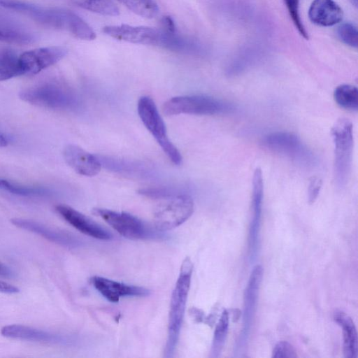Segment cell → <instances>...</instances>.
I'll use <instances>...</instances> for the list:
<instances>
[{
    "instance_id": "6da1fadb",
    "label": "cell",
    "mask_w": 358,
    "mask_h": 358,
    "mask_svg": "<svg viewBox=\"0 0 358 358\" xmlns=\"http://www.w3.org/2000/svg\"><path fill=\"white\" fill-rule=\"evenodd\" d=\"M0 6L27 15L44 27L66 30L72 35L82 24V18L69 10L44 8L20 0H0Z\"/></svg>"
},
{
    "instance_id": "7a4b0ae2",
    "label": "cell",
    "mask_w": 358,
    "mask_h": 358,
    "mask_svg": "<svg viewBox=\"0 0 358 358\" xmlns=\"http://www.w3.org/2000/svg\"><path fill=\"white\" fill-rule=\"evenodd\" d=\"M192 263L186 258L172 292L169 315L168 338L165 356L172 357L178 340L185 313L192 273Z\"/></svg>"
},
{
    "instance_id": "3957f363",
    "label": "cell",
    "mask_w": 358,
    "mask_h": 358,
    "mask_svg": "<svg viewBox=\"0 0 358 358\" xmlns=\"http://www.w3.org/2000/svg\"><path fill=\"white\" fill-rule=\"evenodd\" d=\"M234 109V106L227 101L203 94L173 97L166 101L162 107L163 113L166 115H214L229 113Z\"/></svg>"
},
{
    "instance_id": "277c9868",
    "label": "cell",
    "mask_w": 358,
    "mask_h": 358,
    "mask_svg": "<svg viewBox=\"0 0 358 358\" xmlns=\"http://www.w3.org/2000/svg\"><path fill=\"white\" fill-rule=\"evenodd\" d=\"M334 144V172L335 182L341 187L348 182L353 150V127L347 119L336 122L331 129Z\"/></svg>"
},
{
    "instance_id": "5b68a950",
    "label": "cell",
    "mask_w": 358,
    "mask_h": 358,
    "mask_svg": "<svg viewBox=\"0 0 358 358\" xmlns=\"http://www.w3.org/2000/svg\"><path fill=\"white\" fill-rule=\"evenodd\" d=\"M137 110L143 124L164 153L174 164L180 165L182 163V156L168 138L165 124L155 101L147 96L141 97L138 101Z\"/></svg>"
},
{
    "instance_id": "8992f818",
    "label": "cell",
    "mask_w": 358,
    "mask_h": 358,
    "mask_svg": "<svg viewBox=\"0 0 358 358\" xmlns=\"http://www.w3.org/2000/svg\"><path fill=\"white\" fill-rule=\"evenodd\" d=\"M266 150L303 166L315 164V158L311 150L296 134L289 131H275L266 134L262 140Z\"/></svg>"
},
{
    "instance_id": "52a82bcc",
    "label": "cell",
    "mask_w": 358,
    "mask_h": 358,
    "mask_svg": "<svg viewBox=\"0 0 358 358\" xmlns=\"http://www.w3.org/2000/svg\"><path fill=\"white\" fill-rule=\"evenodd\" d=\"M20 98L25 102L51 109H66L76 103L72 93L53 83H46L22 90Z\"/></svg>"
},
{
    "instance_id": "ba28073f",
    "label": "cell",
    "mask_w": 358,
    "mask_h": 358,
    "mask_svg": "<svg viewBox=\"0 0 358 358\" xmlns=\"http://www.w3.org/2000/svg\"><path fill=\"white\" fill-rule=\"evenodd\" d=\"M194 211V202L187 194H177L159 204L153 213L155 227L159 231L174 229L185 222Z\"/></svg>"
},
{
    "instance_id": "9c48e42d",
    "label": "cell",
    "mask_w": 358,
    "mask_h": 358,
    "mask_svg": "<svg viewBox=\"0 0 358 358\" xmlns=\"http://www.w3.org/2000/svg\"><path fill=\"white\" fill-rule=\"evenodd\" d=\"M93 212L125 238L143 239L152 235L149 227L141 220L128 213L105 208H95Z\"/></svg>"
},
{
    "instance_id": "30bf717a",
    "label": "cell",
    "mask_w": 358,
    "mask_h": 358,
    "mask_svg": "<svg viewBox=\"0 0 358 358\" xmlns=\"http://www.w3.org/2000/svg\"><path fill=\"white\" fill-rule=\"evenodd\" d=\"M103 32L113 38L141 45L161 47L163 40L161 29L143 26L108 25L103 28Z\"/></svg>"
},
{
    "instance_id": "8fae6325",
    "label": "cell",
    "mask_w": 358,
    "mask_h": 358,
    "mask_svg": "<svg viewBox=\"0 0 358 358\" xmlns=\"http://www.w3.org/2000/svg\"><path fill=\"white\" fill-rule=\"evenodd\" d=\"M67 50L61 46L34 49L19 56L22 75H35L61 60Z\"/></svg>"
},
{
    "instance_id": "7c38bea8",
    "label": "cell",
    "mask_w": 358,
    "mask_h": 358,
    "mask_svg": "<svg viewBox=\"0 0 358 358\" xmlns=\"http://www.w3.org/2000/svg\"><path fill=\"white\" fill-rule=\"evenodd\" d=\"M55 210L71 226L81 233L100 240H110L112 234L87 216L66 205H57Z\"/></svg>"
},
{
    "instance_id": "4fadbf2b",
    "label": "cell",
    "mask_w": 358,
    "mask_h": 358,
    "mask_svg": "<svg viewBox=\"0 0 358 358\" xmlns=\"http://www.w3.org/2000/svg\"><path fill=\"white\" fill-rule=\"evenodd\" d=\"M66 163L77 173L94 176L99 173L101 162L97 156L73 144L67 145L63 151Z\"/></svg>"
},
{
    "instance_id": "5bb4252c",
    "label": "cell",
    "mask_w": 358,
    "mask_h": 358,
    "mask_svg": "<svg viewBox=\"0 0 358 358\" xmlns=\"http://www.w3.org/2000/svg\"><path fill=\"white\" fill-rule=\"evenodd\" d=\"M91 281L103 297L114 303L118 302L122 296H145L149 293L143 287L124 284L100 276H94Z\"/></svg>"
},
{
    "instance_id": "9a60e30c",
    "label": "cell",
    "mask_w": 358,
    "mask_h": 358,
    "mask_svg": "<svg viewBox=\"0 0 358 358\" xmlns=\"http://www.w3.org/2000/svg\"><path fill=\"white\" fill-rule=\"evenodd\" d=\"M343 12L334 0H313L308 9L310 20L321 27H331L339 23Z\"/></svg>"
},
{
    "instance_id": "2e32d148",
    "label": "cell",
    "mask_w": 358,
    "mask_h": 358,
    "mask_svg": "<svg viewBox=\"0 0 358 358\" xmlns=\"http://www.w3.org/2000/svg\"><path fill=\"white\" fill-rule=\"evenodd\" d=\"M1 334L7 338L32 342L53 344L64 342L60 335L20 324L4 326L1 329Z\"/></svg>"
},
{
    "instance_id": "e0dca14e",
    "label": "cell",
    "mask_w": 358,
    "mask_h": 358,
    "mask_svg": "<svg viewBox=\"0 0 358 358\" xmlns=\"http://www.w3.org/2000/svg\"><path fill=\"white\" fill-rule=\"evenodd\" d=\"M10 222L18 228L36 234L55 243L66 246H72L76 244V241L71 236L36 221L23 218H13Z\"/></svg>"
},
{
    "instance_id": "ac0fdd59",
    "label": "cell",
    "mask_w": 358,
    "mask_h": 358,
    "mask_svg": "<svg viewBox=\"0 0 358 358\" xmlns=\"http://www.w3.org/2000/svg\"><path fill=\"white\" fill-rule=\"evenodd\" d=\"M334 319L343 329V355L345 358H357L358 339L355 323L352 319L342 311H337Z\"/></svg>"
},
{
    "instance_id": "d6986e66",
    "label": "cell",
    "mask_w": 358,
    "mask_h": 358,
    "mask_svg": "<svg viewBox=\"0 0 358 358\" xmlns=\"http://www.w3.org/2000/svg\"><path fill=\"white\" fill-rule=\"evenodd\" d=\"M34 36L11 20L0 15V41L23 45L34 41Z\"/></svg>"
},
{
    "instance_id": "ffe728a7",
    "label": "cell",
    "mask_w": 358,
    "mask_h": 358,
    "mask_svg": "<svg viewBox=\"0 0 358 358\" xmlns=\"http://www.w3.org/2000/svg\"><path fill=\"white\" fill-rule=\"evenodd\" d=\"M21 75L19 57L10 50L0 51V81Z\"/></svg>"
},
{
    "instance_id": "44dd1931",
    "label": "cell",
    "mask_w": 358,
    "mask_h": 358,
    "mask_svg": "<svg viewBox=\"0 0 358 358\" xmlns=\"http://www.w3.org/2000/svg\"><path fill=\"white\" fill-rule=\"evenodd\" d=\"M334 98L343 108L350 110H357L358 108V90L354 85H338L334 90Z\"/></svg>"
},
{
    "instance_id": "7402d4cb",
    "label": "cell",
    "mask_w": 358,
    "mask_h": 358,
    "mask_svg": "<svg viewBox=\"0 0 358 358\" xmlns=\"http://www.w3.org/2000/svg\"><path fill=\"white\" fill-rule=\"evenodd\" d=\"M74 4L91 12L116 16L120 10L113 0H71Z\"/></svg>"
},
{
    "instance_id": "603a6c76",
    "label": "cell",
    "mask_w": 358,
    "mask_h": 358,
    "mask_svg": "<svg viewBox=\"0 0 358 358\" xmlns=\"http://www.w3.org/2000/svg\"><path fill=\"white\" fill-rule=\"evenodd\" d=\"M135 14L146 17H155L159 11L153 0H118Z\"/></svg>"
},
{
    "instance_id": "cb8c5ba5",
    "label": "cell",
    "mask_w": 358,
    "mask_h": 358,
    "mask_svg": "<svg viewBox=\"0 0 358 358\" xmlns=\"http://www.w3.org/2000/svg\"><path fill=\"white\" fill-rule=\"evenodd\" d=\"M0 189L24 196H46L50 194V190L47 188L20 186L3 179H0Z\"/></svg>"
},
{
    "instance_id": "d4e9b609",
    "label": "cell",
    "mask_w": 358,
    "mask_h": 358,
    "mask_svg": "<svg viewBox=\"0 0 358 358\" xmlns=\"http://www.w3.org/2000/svg\"><path fill=\"white\" fill-rule=\"evenodd\" d=\"M229 327V313L223 310L220 319L216 326L214 339L212 347V354L213 357H217L222 349Z\"/></svg>"
},
{
    "instance_id": "484cf974",
    "label": "cell",
    "mask_w": 358,
    "mask_h": 358,
    "mask_svg": "<svg viewBox=\"0 0 358 358\" xmlns=\"http://www.w3.org/2000/svg\"><path fill=\"white\" fill-rule=\"evenodd\" d=\"M337 35L339 39L345 45L352 48H357L358 31L353 23H342L337 29Z\"/></svg>"
},
{
    "instance_id": "4316f807",
    "label": "cell",
    "mask_w": 358,
    "mask_h": 358,
    "mask_svg": "<svg viewBox=\"0 0 358 358\" xmlns=\"http://www.w3.org/2000/svg\"><path fill=\"white\" fill-rule=\"evenodd\" d=\"M289 15L299 33L304 38L308 39V34L301 19L299 0H284Z\"/></svg>"
},
{
    "instance_id": "83f0119b",
    "label": "cell",
    "mask_w": 358,
    "mask_h": 358,
    "mask_svg": "<svg viewBox=\"0 0 358 358\" xmlns=\"http://www.w3.org/2000/svg\"><path fill=\"white\" fill-rule=\"evenodd\" d=\"M296 357V351L287 341L278 342L273 350L272 357L274 358H295Z\"/></svg>"
},
{
    "instance_id": "f1b7e54d",
    "label": "cell",
    "mask_w": 358,
    "mask_h": 358,
    "mask_svg": "<svg viewBox=\"0 0 358 358\" xmlns=\"http://www.w3.org/2000/svg\"><path fill=\"white\" fill-rule=\"evenodd\" d=\"M322 187V180L317 178H312L310 180L308 189V197L310 203H313L317 199Z\"/></svg>"
},
{
    "instance_id": "f546056e",
    "label": "cell",
    "mask_w": 358,
    "mask_h": 358,
    "mask_svg": "<svg viewBox=\"0 0 358 358\" xmlns=\"http://www.w3.org/2000/svg\"><path fill=\"white\" fill-rule=\"evenodd\" d=\"M161 28L169 31H176L174 21L170 16H164L161 20Z\"/></svg>"
},
{
    "instance_id": "4dcf8cb0",
    "label": "cell",
    "mask_w": 358,
    "mask_h": 358,
    "mask_svg": "<svg viewBox=\"0 0 358 358\" xmlns=\"http://www.w3.org/2000/svg\"><path fill=\"white\" fill-rule=\"evenodd\" d=\"M20 289L10 283L0 280V292L5 294H16Z\"/></svg>"
},
{
    "instance_id": "1f68e13d",
    "label": "cell",
    "mask_w": 358,
    "mask_h": 358,
    "mask_svg": "<svg viewBox=\"0 0 358 358\" xmlns=\"http://www.w3.org/2000/svg\"><path fill=\"white\" fill-rule=\"evenodd\" d=\"M12 275L13 272L10 268L0 263V275L3 277H10Z\"/></svg>"
},
{
    "instance_id": "d6a6232c",
    "label": "cell",
    "mask_w": 358,
    "mask_h": 358,
    "mask_svg": "<svg viewBox=\"0 0 358 358\" xmlns=\"http://www.w3.org/2000/svg\"><path fill=\"white\" fill-rule=\"evenodd\" d=\"M8 144V138L0 133V147H6Z\"/></svg>"
},
{
    "instance_id": "836d02e7",
    "label": "cell",
    "mask_w": 358,
    "mask_h": 358,
    "mask_svg": "<svg viewBox=\"0 0 358 358\" xmlns=\"http://www.w3.org/2000/svg\"><path fill=\"white\" fill-rule=\"evenodd\" d=\"M352 3H353L355 6H357V0H352Z\"/></svg>"
}]
</instances>
